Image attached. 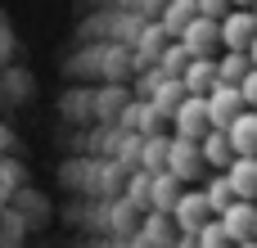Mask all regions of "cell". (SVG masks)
Segmentation results:
<instances>
[{
    "mask_svg": "<svg viewBox=\"0 0 257 248\" xmlns=\"http://www.w3.org/2000/svg\"><path fill=\"white\" fill-rule=\"evenodd\" d=\"M203 140H190V136H172V158H167V172H176L181 181H194L203 176Z\"/></svg>",
    "mask_w": 257,
    "mask_h": 248,
    "instance_id": "obj_1",
    "label": "cell"
},
{
    "mask_svg": "<svg viewBox=\"0 0 257 248\" xmlns=\"http://www.w3.org/2000/svg\"><path fill=\"white\" fill-rule=\"evenodd\" d=\"M176 226H181V235H199L208 221H217V212H212V203H208V194L203 190H185V199L176 203Z\"/></svg>",
    "mask_w": 257,
    "mask_h": 248,
    "instance_id": "obj_2",
    "label": "cell"
},
{
    "mask_svg": "<svg viewBox=\"0 0 257 248\" xmlns=\"http://www.w3.org/2000/svg\"><path fill=\"white\" fill-rule=\"evenodd\" d=\"M181 45H185L194 59H217V50H226V45H221V23L199 14V18H194V27L181 36Z\"/></svg>",
    "mask_w": 257,
    "mask_h": 248,
    "instance_id": "obj_3",
    "label": "cell"
},
{
    "mask_svg": "<svg viewBox=\"0 0 257 248\" xmlns=\"http://www.w3.org/2000/svg\"><path fill=\"white\" fill-rule=\"evenodd\" d=\"M208 108H212V127H217V131H230V127L248 113L239 86H217V90L208 95Z\"/></svg>",
    "mask_w": 257,
    "mask_h": 248,
    "instance_id": "obj_4",
    "label": "cell"
},
{
    "mask_svg": "<svg viewBox=\"0 0 257 248\" xmlns=\"http://www.w3.org/2000/svg\"><path fill=\"white\" fill-rule=\"evenodd\" d=\"M217 127H212V108H208V99H199V95H190L185 104H181V113H176V136H190V140H208Z\"/></svg>",
    "mask_w": 257,
    "mask_h": 248,
    "instance_id": "obj_5",
    "label": "cell"
},
{
    "mask_svg": "<svg viewBox=\"0 0 257 248\" xmlns=\"http://www.w3.org/2000/svg\"><path fill=\"white\" fill-rule=\"evenodd\" d=\"M257 41V14L253 9H235L226 23H221V45L235 50V54H248Z\"/></svg>",
    "mask_w": 257,
    "mask_h": 248,
    "instance_id": "obj_6",
    "label": "cell"
},
{
    "mask_svg": "<svg viewBox=\"0 0 257 248\" xmlns=\"http://www.w3.org/2000/svg\"><path fill=\"white\" fill-rule=\"evenodd\" d=\"M221 226H226V235L235 239V248L248 244V239H257V203L239 199L235 208H226V212H221Z\"/></svg>",
    "mask_w": 257,
    "mask_h": 248,
    "instance_id": "obj_7",
    "label": "cell"
},
{
    "mask_svg": "<svg viewBox=\"0 0 257 248\" xmlns=\"http://www.w3.org/2000/svg\"><path fill=\"white\" fill-rule=\"evenodd\" d=\"M185 90L190 95H199V99H208L217 86H221V72H217V59H194L190 68H185Z\"/></svg>",
    "mask_w": 257,
    "mask_h": 248,
    "instance_id": "obj_8",
    "label": "cell"
},
{
    "mask_svg": "<svg viewBox=\"0 0 257 248\" xmlns=\"http://www.w3.org/2000/svg\"><path fill=\"white\" fill-rule=\"evenodd\" d=\"M158 122H163V113H158V108H154V99H131V104H126V108H122V127H126V131H131V136H136V131H140V140H149V136H154V127H158Z\"/></svg>",
    "mask_w": 257,
    "mask_h": 248,
    "instance_id": "obj_9",
    "label": "cell"
},
{
    "mask_svg": "<svg viewBox=\"0 0 257 248\" xmlns=\"http://www.w3.org/2000/svg\"><path fill=\"white\" fill-rule=\"evenodd\" d=\"M181 199H185V181L176 172H158L154 176V194H149V208L154 212H176Z\"/></svg>",
    "mask_w": 257,
    "mask_h": 248,
    "instance_id": "obj_10",
    "label": "cell"
},
{
    "mask_svg": "<svg viewBox=\"0 0 257 248\" xmlns=\"http://www.w3.org/2000/svg\"><path fill=\"white\" fill-rule=\"evenodd\" d=\"M194 18H199V5H194V0H167V5H163V23H158V27H163L167 36H176V41H181V36L194 27Z\"/></svg>",
    "mask_w": 257,
    "mask_h": 248,
    "instance_id": "obj_11",
    "label": "cell"
},
{
    "mask_svg": "<svg viewBox=\"0 0 257 248\" xmlns=\"http://www.w3.org/2000/svg\"><path fill=\"white\" fill-rule=\"evenodd\" d=\"M235 140H230V131H212L208 140H203V163L212 167V172H230L235 167Z\"/></svg>",
    "mask_w": 257,
    "mask_h": 248,
    "instance_id": "obj_12",
    "label": "cell"
},
{
    "mask_svg": "<svg viewBox=\"0 0 257 248\" xmlns=\"http://www.w3.org/2000/svg\"><path fill=\"white\" fill-rule=\"evenodd\" d=\"M145 244L154 248H176V239H181V226H176V217L172 212H154L149 221H145V235H140Z\"/></svg>",
    "mask_w": 257,
    "mask_h": 248,
    "instance_id": "obj_13",
    "label": "cell"
},
{
    "mask_svg": "<svg viewBox=\"0 0 257 248\" xmlns=\"http://www.w3.org/2000/svg\"><path fill=\"white\" fill-rule=\"evenodd\" d=\"M185 99H190V90H185V81H181V77H167V81L154 90V108H158L163 117H172V122H176V113H181V104H185Z\"/></svg>",
    "mask_w": 257,
    "mask_h": 248,
    "instance_id": "obj_14",
    "label": "cell"
},
{
    "mask_svg": "<svg viewBox=\"0 0 257 248\" xmlns=\"http://www.w3.org/2000/svg\"><path fill=\"white\" fill-rule=\"evenodd\" d=\"M167 158H172V140L167 136H149L140 140V172H167Z\"/></svg>",
    "mask_w": 257,
    "mask_h": 248,
    "instance_id": "obj_15",
    "label": "cell"
},
{
    "mask_svg": "<svg viewBox=\"0 0 257 248\" xmlns=\"http://www.w3.org/2000/svg\"><path fill=\"white\" fill-rule=\"evenodd\" d=\"M203 194H208V203H212V212L221 217L226 208H235L239 203V194H235V185H230V172H212V181L203 185Z\"/></svg>",
    "mask_w": 257,
    "mask_h": 248,
    "instance_id": "obj_16",
    "label": "cell"
},
{
    "mask_svg": "<svg viewBox=\"0 0 257 248\" xmlns=\"http://www.w3.org/2000/svg\"><path fill=\"white\" fill-rule=\"evenodd\" d=\"M230 140H235V154L239 158H257V113L253 108L230 127Z\"/></svg>",
    "mask_w": 257,
    "mask_h": 248,
    "instance_id": "obj_17",
    "label": "cell"
},
{
    "mask_svg": "<svg viewBox=\"0 0 257 248\" xmlns=\"http://www.w3.org/2000/svg\"><path fill=\"white\" fill-rule=\"evenodd\" d=\"M230 185H235L239 199L257 203V158H235V167H230Z\"/></svg>",
    "mask_w": 257,
    "mask_h": 248,
    "instance_id": "obj_18",
    "label": "cell"
},
{
    "mask_svg": "<svg viewBox=\"0 0 257 248\" xmlns=\"http://www.w3.org/2000/svg\"><path fill=\"white\" fill-rule=\"evenodd\" d=\"M217 72H221V86H244V77L253 72V59H248V54L226 50V54L217 59Z\"/></svg>",
    "mask_w": 257,
    "mask_h": 248,
    "instance_id": "obj_19",
    "label": "cell"
},
{
    "mask_svg": "<svg viewBox=\"0 0 257 248\" xmlns=\"http://www.w3.org/2000/svg\"><path fill=\"white\" fill-rule=\"evenodd\" d=\"M194 63V54L176 41V45H167L163 54H158V68H163V77H185V68Z\"/></svg>",
    "mask_w": 257,
    "mask_h": 248,
    "instance_id": "obj_20",
    "label": "cell"
},
{
    "mask_svg": "<svg viewBox=\"0 0 257 248\" xmlns=\"http://www.w3.org/2000/svg\"><path fill=\"white\" fill-rule=\"evenodd\" d=\"M199 244L203 248H235V239L226 235V226H221V217H217V221H208V226L199 230Z\"/></svg>",
    "mask_w": 257,
    "mask_h": 248,
    "instance_id": "obj_21",
    "label": "cell"
},
{
    "mask_svg": "<svg viewBox=\"0 0 257 248\" xmlns=\"http://www.w3.org/2000/svg\"><path fill=\"white\" fill-rule=\"evenodd\" d=\"M126 194H131V203H149V194H154V172H140V176H131Z\"/></svg>",
    "mask_w": 257,
    "mask_h": 248,
    "instance_id": "obj_22",
    "label": "cell"
},
{
    "mask_svg": "<svg viewBox=\"0 0 257 248\" xmlns=\"http://www.w3.org/2000/svg\"><path fill=\"white\" fill-rule=\"evenodd\" d=\"M194 5H199L203 18H217V23H226L235 14V0H194Z\"/></svg>",
    "mask_w": 257,
    "mask_h": 248,
    "instance_id": "obj_23",
    "label": "cell"
},
{
    "mask_svg": "<svg viewBox=\"0 0 257 248\" xmlns=\"http://www.w3.org/2000/svg\"><path fill=\"white\" fill-rule=\"evenodd\" d=\"M239 95H244V104H248V108L257 113V68L248 72V77H244V86H239Z\"/></svg>",
    "mask_w": 257,
    "mask_h": 248,
    "instance_id": "obj_24",
    "label": "cell"
},
{
    "mask_svg": "<svg viewBox=\"0 0 257 248\" xmlns=\"http://www.w3.org/2000/svg\"><path fill=\"white\" fill-rule=\"evenodd\" d=\"M176 248H203V244H199V235H181V239H176Z\"/></svg>",
    "mask_w": 257,
    "mask_h": 248,
    "instance_id": "obj_25",
    "label": "cell"
},
{
    "mask_svg": "<svg viewBox=\"0 0 257 248\" xmlns=\"http://www.w3.org/2000/svg\"><path fill=\"white\" fill-rule=\"evenodd\" d=\"M257 0H235V9H253Z\"/></svg>",
    "mask_w": 257,
    "mask_h": 248,
    "instance_id": "obj_26",
    "label": "cell"
},
{
    "mask_svg": "<svg viewBox=\"0 0 257 248\" xmlns=\"http://www.w3.org/2000/svg\"><path fill=\"white\" fill-rule=\"evenodd\" d=\"M248 59H253V68H257V41H253V50H248Z\"/></svg>",
    "mask_w": 257,
    "mask_h": 248,
    "instance_id": "obj_27",
    "label": "cell"
},
{
    "mask_svg": "<svg viewBox=\"0 0 257 248\" xmlns=\"http://www.w3.org/2000/svg\"><path fill=\"white\" fill-rule=\"evenodd\" d=\"M239 248H257V239H248V244H239Z\"/></svg>",
    "mask_w": 257,
    "mask_h": 248,
    "instance_id": "obj_28",
    "label": "cell"
},
{
    "mask_svg": "<svg viewBox=\"0 0 257 248\" xmlns=\"http://www.w3.org/2000/svg\"><path fill=\"white\" fill-rule=\"evenodd\" d=\"M0 145H5V131H0Z\"/></svg>",
    "mask_w": 257,
    "mask_h": 248,
    "instance_id": "obj_29",
    "label": "cell"
},
{
    "mask_svg": "<svg viewBox=\"0 0 257 248\" xmlns=\"http://www.w3.org/2000/svg\"><path fill=\"white\" fill-rule=\"evenodd\" d=\"M253 14H257V5H253Z\"/></svg>",
    "mask_w": 257,
    "mask_h": 248,
    "instance_id": "obj_30",
    "label": "cell"
}]
</instances>
